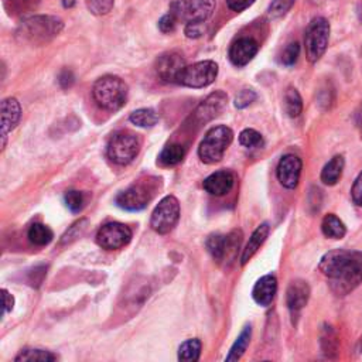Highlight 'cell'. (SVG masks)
Masks as SVG:
<instances>
[{"instance_id":"obj_1","label":"cell","mask_w":362,"mask_h":362,"mask_svg":"<svg viewBox=\"0 0 362 362\" xmlns=\"http://www.w3.org/2000/svg\"><path fill=\"white\" fill-rule=\"evenodd\" d=\"M318 269L329 280L331 290L337 296H345L362 283V252L329 250L321 257Z\"/></svg>"},{"instance_id":"obj_2","label":"cell","mask_w":362,"mask_h":362,"mask_svg":"<svg viewBox=\"0 0 362 362\" xmlns=\"http://www.w3.org/2000/svg\"><path fill=\"white\" fill-rule=\"evenodd\" d=\"M62 28L64 23L57 16H31L20 23L17 35L30 44L42 45L57 37Z\"/></svg>"},{"instance_id":"obj_3","label":"cell","mask_w":362,"mask_h":362,"mask_svg":"<svg viewBox=\"0 0 362 362\" xmlns=\"http://www.w3.org/2000/svg\"><path fill=\"white\" fill-rule=\"evenodd\" d=\"M129 88L126 82L115 75H103L93 83L92 96L96 105L105 110L116 112L127 100Z\"/></svg>"},{"instance_id":"obj_4","label":"cell","mask_w":362,"mask_h":362,"mask_svg":"<svg viewBox=\"0 0 362 362\" xmlns=\"http://www.w3.org/2000/svg\"><path fill=\"white\" fill-rule=\"evenodd\" d=\"M233 140V132L228 126L211 127L198 147V157L205 164H215L222 160L226 148Z\"/></svg>"},{"instance_id":"obj_5","label":"cell","mask_w":362,"mask_h":362,"mask_svg":"<svg viewBox=\"0 0 362 362\" xmlns=\"http://www.w3.org/2000/svg\"><path fill=\"white\" fill-rule=\"evenodd\" d=\"M329 23L325 17H315L310 21L304 34L305 57L308 62L315 64L325 54L329 41Z\"/></svg>"},{"instance_id":"obj_6","label":"cell","mask_w":362,"mask_h":362,"mask_svg":"<svg viewBox=\"0 0 362 362\" xmlns=\"http://www.w3.org/2000/svg\"><path fill=\"white\" fill-rule=\"evenodd\" d=\"M139 150H140L139 137L126 130L113 133L106 146L107 157L119 165H126L130 161H133Z\"/></svg>"},{"instance_id":"obj_7","label":"cell","mask_w":362,"mask_h":362,"mask_svg":"<svg viewBox=\"0 0 362 362\" xmlns=\"http://www.w3.org/2000/svg\"><path fill=\"white\" fill-rule=\"evenodd\" d=\"M215 10V0H171L170 13L185 23H205Z\"/></svg>"},{"instance_id":"obj_8","label":"cell","mask_w":362,"mask_h":362,"mask_svg":"<svg viewBox=\"0 0 362 362\" xmlns=\"http://www.w3.org/2000/svg\"><path fill=\"white\" fill-rule=\"evenodd\" d=\"M218 64L211 59L198 61L192 65H185L177 76V82L188 88H205L218 76Z\"/></svg>"},{"instance_id":"obj_9","label":"cell","mask_w":362,"mask_h":362,"mask_svg":"<svg viewBox=\"0 0 362 362\" xmlns=\"http://www.w3.org/2000/svg\"><path fill=\"white\" fill-rule=\"evenodd\" d=\"M180 219V202L174 195H165L154 208L150 226L154 232L165 235L174 229Z\"/></svg>"},{"instance_id":"obj_10","label":"cell","mask_w":362,"mask_h":362,"mask_svg":"<svg viewBox=\"0 0 362 362\" xmlns=\"http://www.w3.org/2000/svg\"><path fill=\"white\" fill-rule=\"evenodd\" d=\"M154 187L151 182H136L119 192L115 198L117 206L126 211H141L154 195Z\"/></svg>"},{"instance_id":"obj_11","label":"cell","mask_w":362,"mask_h":362,"mask_svg":"<svg viewBox=\"0 0 362 362\" xmlns=\"http://www.w3.org/2000/svg\"><path fill=\"white\" fill-rule=\"evenodd\" d=\"M132 239V229L120 222H109L96 233V243L106 250H115L126 246Z\"/></svg>"},{"instance_id":"obj_12","label":"cell","mask_w":362,"mask_h":362,"mask_svg":"<svg viewBox=\"0 0 362 362\" xmlns=\"http://www.w3.org/2000/svg\"><path fill=\"white\" fill-rule=\"evenodd\" d=\"M228 105V96L222 90H215L208 95L195 109V120L198 123H206L218 117Z\"/></svg>"},{"instance_id":"obj_13","label":"cell","mask_w":362,"mask_h":362,"mask_svg":"<svg viewBox=\"0 0 362 362\" xmlns=\"http://www.w3.org/2000/svg\"><path fill=\"white\" fill-rule=\"evenodd\" d=\"M301 168H303V163L297 156H294V154L283 156L280 158V161L277 164V170H276L279 182L284 188H288V189L296 188L300 181Z\"/></svg>"},{"instance_id":"obj_14","label":"cell","mask_w":362,"mask_h":362,"mask_svg":"<svg viewBox=\"0 0 362 362\" xmlns=\"http://www.w3.org/2000/svg\"><path fill=\"white\" fill-rule=\"evenodd\" d=\"M185 66V61L178 52H165L156 62V72L161 82H177V76Z\"/></svg>"},{"instance_id":"obj_15","label":"cell","mask_w":362,"mask_h":362,"mask_svg":"<svg viewBox=\"0 0 362 362\" xmlns=\"http://www.w3.org/2000/svg\"><path fill=\"white\" fill-rule=\"evenodd\" d=\"M259 51V44L252 37H240L229 48V59L235 66L247 65Z\"/></svg>"},{"instance_id":"obj_16","label":"cell","mask_w":362,"mask_h":362,"mask_svg":"<svg viewBox=\"0 0 362 362\" xmlns=\"http://www.w3.org/2000/svg\"><path fill=\"white\" fill-rule=\"evenodd\" d=\"M21 117V107L16 98H6L1 102V146H6L8 133L17 126Z\"/></svg>"},{"instance_id":"obj_17","label":"cell","mask_w":362,"mask_h":362,"mask_svg":"<svg viewBox=\"0 0 362 362\" xmlns=\"http://www.w3.org/2000/svg\"><path fill=\"white\" fill-rule=\"evenodd\" d=\"M233 184H235L233 173H230L228 170H219V171H215L211 175H208L204 180L202 187L208 194L215 195V197H222L232 189Z\"/></svg>"},{"instance_id":"obj_18","label":"cell","mask_w":362,"mask_h":362,"mask_svg":"<svg viewBox=\"0 0 362 362\" xmlns=\"http://www.w3.org/2000/svg\"><path fill=\"white\" fill-rule=\"evenodd\" d=\"M310 286L304 280H293L286 293V303L291 314H297L308 301Z\"/></svg>"},{"instance_id":"obj_19","label":"cell","mask_w":362,"mask_h":362,"mask_svg":"<svg viewBox=\"0 0 362 362\" xmlns=\"http://www.w3.org/2000/svg\"><path fill=\"white\" fill-rule=\"evenodd\" d=\"M277 291V280L273 274H266L260 277L253 290H252V297L256 301V304L262 307H267L272 304L274 296Z\"/></svg>"},{"instance_id":"obj_20","label":"cell","mask_w":362,"mask_h":362,"mask_svg":"<svg viewBox=\"0 0 362 362\" xmlns=\"http://www.w3.org/2000/svg\"><path fill=\"white\" fill-rule=\"evenodd\" d=\"M269 230H270L269 223H262V225H259V226L253 230L252 236L249 238L247 245L245 246V249H243V252H242L240 264H246V263L253 257V255L257 252V249H259V247L263 245V242L266 240V238H267V235H269Z\"/></svg>"},{"instance_id":"obj_21","label":"cell","mask_w":362,"mask_h":362,"mask_svg":"<svg viewBox=\"0 0 362 362\" xmlns=\"http://www.w3.org/2000/svg\"><path fill=\"white\" fill-rule=\"evenodd\" d=\"M345 165V160L342 156H334L321 170V181L325 185H335L341 175Z\"/></svg>"},{"instance_id":"obj_22","label":"cell","mask_w":362,"mask_h":362,"mask_svg":"<svg viewBox=\"0 0 362 362\" xmlns=\"http://www.w3.org/2000/svg\"><path fill=\"white\" fill-rule=\"evenodd\" d=\"M321 230L325 238L342 239L346 233V226L335 214H328L322 218Z\"/></svg>"},{"instance_id":"obj_23","label":"cell","mask_w":362,"mask_h":362,"mask_svg":"<svg viewBox=\"0 0 362 362\" xmlns=\"http://www.w3.org/2000/svg\"><path fill=\"white\" fill-rule=\"evenodd\" d=\"M250 337H252V328L250 325H245L242 332L239 334V337L235 339L233 345L230 346V351L229 354L226 355L225 361L228 362H233V361H238L242 358V355L245 354L249 342H250Z\"/></svg>"},{"instance_id":"obj_24","label":"cell","mask_w":362,"mask_h":362,"mask_svg":"<svg viewBox=\"0 0 362 362\" xmlns=\"http://www.w3.org/2000/svg\"><path fill=\"white\" fill-rule=\"evenodd\" d=\"M206 250L209 252V255L216 260L221 262L226 257V249H228V235H211L208 236L206 242H205Z\"/></svg>"},{"instance_id":"obj_25","label":"cell","mask_w":362,"mask_h":362,"mask_svg":"<svg viewBox=\"0 0 362 362\" xmlns=\"http://www.w3.org/2000/svg\"><path fill=\"white\" fill-rule=\"evenodd\" d=\"M284 112L290 117H298L300 113L303 112V99L298 93V90L293 86H288L284 92Z\"/></svg>"},{"instance_id":"obj_26","label":"cell","mask_w":362,"mask_h":362,"mask_svg":"<svg viewBox=\"0 0 362 362\" xmlns=\"http://www.w3.org/2000/svg\"><path fill=\"white\" fill-rule=\"evenodd\" d=\"M185 156V150L181 144H167L161 153L158 154V161L163 164V165H167V167H171V165H177L178 163L182 161Z\"/></svg>"},{"instance_id":"obj_27","label":"cell","mask_w":362,"mask_h":362,"mask_svg":"<svg viewBox=\"0 0 362 362\" xmlns=\"http://www.w3.org/2000/svg\"><path fill=\"white\" fill-rule=\"evenodd\" d=\"M129 120L139 127H153L158 122V113L151 107H141L132 112Z\"/></svg>"},{"instance_id":"obj_28","label":"cell","mask_w":362,"mask_h":362,"mask_svg":"<svg viewBox=\"0 0 362 362\" xmlns=\"http://www.w3.org/2000/svg\"><path fill=\"white\" fill-rule=\"evenodd\" d=\"M202 344L198 338L184 341L178 348V359L185 362H195L199 359Z\"/></svg>"},{"instance_id":"obj_29","label":"cell","mask_w":362,"mask_h":362,"mask_svg":"<svg viewBox=\"0 0 362 362\" xmlns=\"http://www.w3.org/2000/svg\"><path fill=\"white\" fill-rule=\"evenodd\" d=\"M54 238L52 230L44 225V223H33L28 229V239L31 243L37 246H45L48 245Z\"/></svg>"},{"instance_id":"obj_30","label":"cell","mask_w":362,"mask_h":362,"mask_svg":"<svg viewBox=\"0 0 362 362\" xmlns=\"http://www.w3.org/2000/svg\"><path fill=\"white\" fill-rule=\"evenodd\" d=\"M57 355L51 354L49 351H44V349H31V348H25L21 349L18 352V355L14 358V361L17 362H25V361H41V362H51L55 361Z\"/></svg>"},{"instance_id":"obj_31","label":"cell","mask_w":362,"mask_h":362,"mask_svg":"<svg viewBox=\"0 0 362 362\" xmlns=\"http://www.w3.org/2000/svg\"><path fill=\"white\" fill-rule=\"evenodd\" d=\"M320 342H321V349H322V352L325 354V356L331 358V356L337 352L338 339H337V335H335L334 329H332L329 325L324 327Z\"/></svg>"},{"instance_id":"obj_32","label":"cell","mask_w":362,"mask_h":362,"mask_svg":"<svg viewBox=\"0 0 362 362\" xmlns=\"http://www.w3.org/2000/svg\"><path fill=\"white\" fill-rule=\"evenodd\" d=\"M294 3L296 0H273L267 7V17L270 20H277L284 17L290 11Z\"/></svg>"},{"instance_id":"obj_33","label":"cell","mask_w":362,"mask_h":362,"mask_svg":"<svg viewBox=\"0 0 362 362\" xmlns=\"http://www.w3.org/2000/svg\"><path fill=\"white\" fill-rule=\"evenodd\" d=\"M64 204L65 206L74 212V214H78L82 211L83 205H85V197L81 191H76V189H69L65 192L64 195Z\"/></svg>"},{"instance_id":"obj_34","label":"cell","mask_w":362,"mask_h":362,"mask_svg":"<svg viewBox=\"0 0 362 362\" xmlns=\"http://www.w3.org/2000/svg\"><path fill=\"white\" fill-rule=\"evenodd\" d=\"M239 143L246 148H257L263 144V137L255 129H245L239 133Z\"/></svg>"},{"instance_id":"obj_35","label":"cell","mask_w":362,"mask_h":362,"mask_svg":"<svg viewBox=\"0 0 362 362\" xmlns=\"http://www.w3.org/2000/svg\"><path fill=\"white\" fill-rule=\"evenodd\" d=\"M88 10L95 16L107 14L115 4V0H85Z\"/></svg>"},{"instance_id":"obj_36","label":"cell","mask_w":362,"mask_h":362,"mask_svg":"<svg viewBox=\"0 0 362 362\" xmlns=\"http://www.w3.org/2000/svg\"><path fill=\"white\" fill-rule=\"evenodd\" d=\"M300 55V44L298 42H290L287 44V47L283 49L281 57H280V62L286 66H291L297 62Z\"/></svg>"},{"instance_id":"obj_37","label":"cell","mask_w":362,"mask_h":362,"mask_svg":"<svg viewBox=\"0 0 362 362\" xmlns=\"http://www.w3.org/2000/svg\"><path fill=\"white\" fill-rule=\"evenodd\" d=\"M256 98H257V95H256V92L253 90V89H242V90H239L238 92V95L235 96V100H233V103H235V107H238V109H245V107H247L249 105H252L255 100H256Z\"/></svg>"},{"instance_id":"obj_38","label":"cell","mask_w":362,"mask_h":362,"mask_svg":"<svg viewBox=\"0 0 362 362\" xmlns=\"http://www.w3.org/2000/svg\"><path fill=\"white\" fill-rule=\"evenodd\" d=\"M351 198L355 205L362 206V171L355 178L352 188H351Z\"/></svg>"},{"instance_id":"obj_39","label":"cell","mask_w":362,"mask_h":362,"mask_svg":"<svg viewBox=\"0 0 362 362\" xmlns=\"http://www.w3.org/2000/svg\"><path fill=\"white\" fill-rule=\"evenodd\" d=\"M175 25H177V18H175L171 13L163 16V17L160 18V21H158V28H160V31L164 33V34L173 33V31L175 30Z\"/></svg>"},{"instance_id":"obj_40","label":"cell","mask_w":362,"mask_h":362,"mask_svg":"<svg viewBox=\"0 0 362 362\" xmlns=\"http://www.w3.org/2000/svg\"><path fill=\"white\" fill-rule=\"evenodd\" d=\"M74 82H75V75H74V72L71 71V69H62L61 72H59V75H58V83H59V86L62 88V89H68V88H71L72 85H74Z\"/></svg>"},{"instance_id":"obj_41","label":"cell","mask_w":362,"mask_h":362,"mask_svg":"<svg viewBox=\"0 0 362 362\" xmlns=\"http://www.w3.org/2000/svg\"><path fill=\"white\" fill-rule=\"evenodd\" d=\"M202 24L204 23H187L185 24V35L188 38H198L202 35Z\"/></svg>"},{"instance_id":"obj_42","label":"cell","mask_w":362,"mask_h":362,"mask_svg":"<svg viewBox=\"0 0 362 362\" xmlns=\"http://www.w3.org/2000/svg\"><path fill=\"white\" fill-rule=\"evenodd\" d=\"M256 0H226V4L230 10L239 13L246 10L247 7H250Z\"/></svg>"},{"instance_id":"obj_43","label":"cell","mask_w":362,"mask_h":362,"mask_svg":"<svg viewBox=\"0 0 362 362\" xmlns=\"http://www.w3.org/2000/svg\"><path fill=\"white\" fill-rule=\"evenodd\" d=\"M1 294H3V305H4V310H3V314L6 315L7 313H10L14 307V297L6 290V288H1Z\"/></svg>"},{"instance_id":"obj_44","label":"cell","mask_w":362,"mask_h":362,"mask_svg":"<svg viewBox=\"0 0 362 362\" xmlns=\"http://www.w3.org/2000/svg\"><path fill=\"white\" fill-rule=\"evenodd\" d=\"M81 223H82V221H79V222H76L75 225H72V228L62 236V242H69V240L78 238V236L81 235V232H76V230H78V228L81 226Z\"/></svg>"},{"instance_id":"obj_45","label":"cell","mask_w":362,"mask_h":362,"mask_svg":"<svg viewBox=\"0 0 362 362\" xmlns=\"http://www.w3.org/2000/svg\"><path fill=\"white\" fill-rule=\"evenodd\" d=\"M75 3H76V0H62V6H64L65 8H71V7H74V6H75Z\"/></svg>"},{"instance_id":"obj_46","label":"cell","mask_w":362,"mask_h":362,"mask_svg":"<svg viewBox=\"0 0 362 362\" xmlns=\"http://www.w3.org/2000/svg\"><path fill=\"white\" fill-rule=\"evenodd\" d=\"M358 349H359V352L362 354V338H361V341H359V345H358Z\"/></svg>"},{"instance_id":"obj_47","label":"cell","mask_w":362,"mask_h":362,"mask_svg":"<svg viewBox=\"0 0 362 362\" xmlns=\"http://www.w3.org/2000/svg\"><path fill=\"white\" fill-rule=\"evenodd\" d=\"M361 20H362V11H361Z\"/></svg>"}]
</instances>
